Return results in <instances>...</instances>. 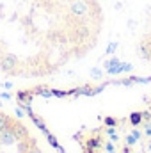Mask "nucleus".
Masks as SVG:
<instances>
[{
	"label": "nucleus",
	"mask_w": 151,
	"mask_h": 153,
	"mask_svg": "<svg viewBox=\"0 0 151 153\" xmlns=\"http://www.w3.org/2000/svg\"><path fill=\"white\" fill-rule=\"evenodd\" d=\"M124 50L135 59L130 75L137 64L151 66V0H110V36L103 61Z\"/></svg>",
	"instance_id": "obj_1"
}]
</instances>
